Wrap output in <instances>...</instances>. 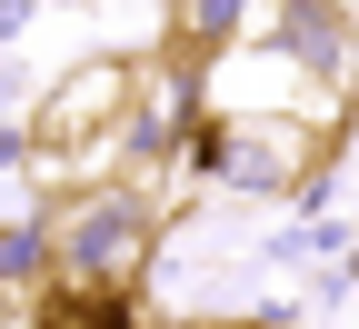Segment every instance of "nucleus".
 I'll use <instances>...</instances> for the list:
<instances>
[{"label":"nucleus","mask_w":359,"mask_h":329,"mask_svg":"<svg viewBox=\"0 0 359 329\" xmlns=\"http://www.w3.org/2000/svg\"><path fill=\"white\" fill-rule=\"evenodd\" d=\"M130 110H140V70L130 60H80L30 120V150L40 160H90V150H120Z\"/></svg>","instance_id":"nucleus-3"},{"label":"nucleus","mask_w":359,"mask_h":329,"mask_svg":"<svg viewBox=\"0 0 359 329\" xmlns=\"http://www.w3.org/2000/svg\"><path fill=\"white\" fill-rule=\"evenodd\" d=\"M330 150V120L309 110H210L190 130V170H210L219 190H299Z\"/></svg>","instance_id":"nucleus-1"},{"label":"nucleus","mask_w":359,"mask_h":329,"mask_svg":"<svg viewBox=\"0 0 359 329\" xmlns=\"http://www.w3.org/2000/svg\"><path fill=\"white\" fill-rule=\"evenodd\" d=\"M160 240V220L140 190H80L50 229V260H60V290H130Z\"/></svg>","instance_id":"nucleus-2"},{"label":"nucleus","mask_w":359,"mask_h":329,"mask_svg":"<svg viewBox=\"0 0 359 329\" xmlns=\"http://www.w3.org/2000/svg\"><path fill=\"white\" fill-rule=\"evenodd\" d=\"M280 60L339 80V60H349V20H339V0H290V11H280Z\"/></svg>","instance_id":"nucleus-4"},{"label":"nucleus","mask_w":359,"mask_h":329,"mask_svg":"<svg viewBox=\"0 0 359 329\" xmlns=\"http://www.w3.org/2000/svg\"><path fill=\"white\" fill-rule=\"evenodd\" d=\"M250 0H170V60H200V51H230Z\"/></svg>","instance_id":"nucleus-5"}]
</instances>
